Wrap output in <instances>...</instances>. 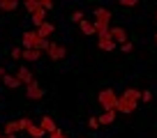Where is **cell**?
<instances>
[{"label":"cell","instance_id":"1","mask_svg":"<svg viewBox=\"0 0 157 138\" xmlns=\"http://www.w3.org/2000/svg\"><path fill=\"white\" fill-rule=\"evenodd\" d=\"M95 32L102 34V32H109V28H111V9H106V7H97L95 9Z\"/></svg>","mask_w":157,"mask_h":138},{"label":"cell","instance_id":"2","mask_svg":"<svg viewBox=\"0 0 157 138\" xmlns=\"http://www.w3.org/2000/svg\"><path fill=\"white\" fill-rule=\"evenodd\" d=\"M118 97H120V94H116V90L106 88V90H102V92L97 94V101H99V106H102L104 111H116Z\"/></svg>","mask_w":157,"mask_h":138},{"label":"cell","instance_id":"3","mask_svg":"<svg viewBox=\"0 0 157 138\" xmlns=\"http://www.w3.org/2000/svg\"><path fill=\"white\" fill-rule=\"evenodd\" d=\"M136 103H139V101H134L132 97H127V94H120V97H118L116 111H118V113H123V115H129V113H134V111H136Z\"/></svg>","mask_w":157,"mask_h":138},{"label":"cell","instance_id":"4","mask_svg":"<svg viewBox=\"0 0 157 138\" xmlns=\"http://www.w3.org/2000/svg\"><path fill=\"white\" fill-rule=\"evenodd\" d=\"M46 55H49L53 62H58V60H63L65 55H67V49H65V46H60V44H56V42H51L49 49H46Z\"/></svg>","mask_w":157,"mask_h":138},{"label":"cell","instance_id":"5","mask_svg":"<svg viewBox=\"0 0 157 138\" xmlns=\"http://www.w3.org/2000/svg\"><path fill=\"white\" fill-rule=\"evenodd\" d=\"M109 34H111V39L116 42V44H120V46L127 42V30H125L123 25H111V28H109Z\"/></svg>","mask_w":157,"mask_h":138},{"label":"cell","instance_id":"6","mask_svg":"<svg viewBox=\"0 0 157 138\" xmlns=\"http://www.w3.org/2000/svg\"><path fill=\"white\" fill-rule=\"evenodd\" d=\"M25 97L33 99V101H39V99L44 97V90H42V85H39L37 81H33L30 85H25Z\"/></svg>","mask_w":157,"mask_h":138},{"label":"cell","instance_id":"7","mask_svg":"<svg viewBox=\"0 0 157 138\" xmlns=\"http://www.w3.org/2000/svg\"><path fill=\"white\" fill-rule=\"evenodd\" d=\"M39 34L37 30H23V49H37Z\"/></svg>","mask_w":157,"mask_h":138},{"label":"cell","instance_id":"8","mask_svg":"<svg viewBox=\"0 0 157 138\" xmlns=\"http://www.w3.org/2000/svg\"><path fill=\"white\" fill-rule=\"evenodd\" d=\"M97 46L102 51H113V49H116V42L111 39V34H109V32H102V34H97Z\"/></svg>","mask_w":157,"mask_h":138},{"label":"cell","instance_id":"9","mask_svg":"<svg viewBox=\"0 0 157 138\" xmlns=\"http://www.w3.org/2000/svg\"><path fill=\"white\" fill-rule=\"evenodd\" d=\"M14 76L19 78V83H21V85H30V83L35 81V78H33V71H30L28 67H19V71H16Z\"/></svg>","mask_w":157,"mask_h":138},{"label":"cell","instance_id":"10","mask_svg":"<svg viewBox=\"0 0 157 138\" xmlns=\"http://www.w3.org/2000/svg\"><path fill=\"white\" fill-rule=\"evenodd\" d=\"M30 21H33L35 30H37V28H42V25L46 23V12L42 9V5H39V9H37V12H33V14H30Z\"/></svg>","mask_w":157,"mask_h":138},{"label":"cell","instance_id":"11","mask_svg":"<svg viewBox=\"0 0 157 138\" xmlns=\"http://www.w3.org/2000/svg\"><path fill=\"white\" fill-rule=\"evenodd\" d=\"M39 127L44 129V133H53V131H58V124H56V122H53V118H49V115H44V118H42Z\"/></svg>","mask_w":157,"mask_h":138},{"label":"cell","instance_id":"12","mask_svg":"<svg viewBox=\"0 0 157 138\" xmlns=\"http://www.w3.org/2000/svg\"><path fill=\"white\" fill-rule=\"evenodd\" d=\"M56 32V25L51 23V21H46L44 25H42V28H37V34L39 37H42V39H46V37H51V34Z\"/></svg>","mask_w":157,"mask_h":138},{"label":"cell","instance_id":"13","mask_svg":"<svg viewBox=\"0 0 157 138\" xmlns=\"http://www.w3.org/2000/svg\"><path fill=\"white\" fill-rule=\"evenodd\" d=\"M39 58H42V51H37V49H23V60H25V62H37Z\"/></svg>","mask_w":157,"mask_h":138},{"label":"cell","instance_id":"14","mask_svg":"<svg viewBox=\"0 0 157 138\" xmlns=\"http://www.w3.org/2000/svg\"><path fill=\"white\" fill-rule=\"evenodd\" d=\"M78 28H81V32H83L86 37H93V34H97V32H95L93 21H88V19H83V21H81V23H78Z\"/></svg>","mask_w":157,"mask_h":138},{"label":"cell","instance_id":"15","mask_svg":"<svg viewBox=\"0 0 157 138\" xmlns=\"http://www.w3.org/2000/svg\"><path fill=\"white\" fill-rule=\"evenodd\" d=\"M116 113H118V111H104V113H102V115L97 118V122L106 127V124H111L113 120H116Z\"/></svg>","mask_w":157,"mask_h":138},{"label":"cell","instance_id":"16","mask_svg":"<svg viewBox=\"0 0 157 138\" xmlns=\"http://www.w3.org/2000/svg\"><path fill=\"white\" fill-rule=\"evenodd\" d=\"M2 133H5V136H16V133H19V124H16V120H10V122H5V127H2Z\"/></svg>","mask_w":157,"mask_h":138},{"label":"cell","instance_id":"17","mask_svg":"<svg viewBox=\"0 0 157 138\" xmlns=\"http://www.w3.org/2000/svg\"><path fill=\"white\" fill-rule=\"evenodd\" d=\"M25 133H28L30 138H44V129L39 127V124H35V122H33V127H30Z\"/></svg>","mask_w":157,"mask_h":138},{"label":"cell","instance_id":"18","mask_svg":"<svg viewBox=\"0 0 157 138\" xmlns=\"http://www.w3.org/2000/svg\"><path fill=\"white\" fill-rule=\"evenodd\" d=\"M16 124H19V131H28V129L33 127V120H30L28 115H23V118L16 120Z\"/></svg>","mask_w":157,"mask_h":138},{"label":"cell","instance_id":"19","mask_svg":"<svg viewBox=\"0 0 157 138\" xmlns=\"http://www.w3.org/2000/svg\"><path fill=\"white\" fill-rule=\"evenodd\" d=\"M2 83L7 85V88H19V78H16V76H12V74H5V78H2Z\"/></svg>","mask_w":157,"mask_h":138},{"label":"cell","instance_id":"20","mask_svg":"<svg viewBox=\"0 0 157 138\" xmlns=\"http://www.w3.org/2000/svg\"><path fill=\"white\" fill-rule=\"evenodd\" d=\"M16 7H19V2H14V0H2L0 2V9L2 12H14Z\"/></svg>","mask_w":157,"mask_h":138},{"label":"cell","instance_id":"21","mask_svg":"<svg viewBox=\"0 0 157 138\" xmlns=\"http://www.w3.org/2000/svg\"><path fill=\"white\" fill-rule=\"evenodd\" d=\"M123 94H127V97H132L134 101H139V99H141V90H136V88H127V90H125Z\"/></svg>","mask_w":157,"mask_h":138},{"label":"cell","instance_id":"22","mask_svg":"<svg viewBox=\"0 0 157 138\" xmlns=\"http://www.w3.org/2000/svg\"><path fill=\"white\" fill-rule=\"evenodd\" d=\"M23 7L30 12V14H33V12H37V9H39V2H37V0H25V5H23Z\"/></svg>","mask_w":157,"mask_h":138},{"label":"cell","instance_id":"23","mask_svg":"<svg viewBox=\"0 0 157 138\" xmlns=\"http://www.w3.org/2000/svg\"><path fill=\"white\" fill-rule=\"evenodd\" d=\"M86 16H83V12L81 9H76V12H72V16H69V21H74V23H81Z\"/></svg>","mask_w":157,"mask_h":138},{"label":"cell","instance_id":"24","mask_svg":"<svg viewBox=\"0 0 157 138\" xmlns=\"http://www.w3.org/2000/svg\"><path fill=\"white\" fill-rule=\"evenodd\" d=\"M10 58H12V60H21V58H23V49H19V46H16V49H12Z\"/></svg>","mask_w":157,"mask_h":138},{"label":"cell","instance_id":"25","mask_svg":"<svg viewBox=\"0 0 157 138\" xmlns=\"http://www.w3.org/2000/svg\"><path fill=\"white\" fill-rule=\"evenodd\" d=\"M141 99H143V101H150V99H152V92H150V90H141Z\"/></svg>","mask_w":157,"mask_h":138},{"label":"cell","instance_id":"26","mask_svg":"<svg viewBox=\"0 0 157 138\" xmlns=\"http://www.w3.org/2000/svg\"><path fill=\"white\" fill-rule=\"evenodd\" d=\"M39 5H42V9H44V12L53 9V2H49V0H42V2H39Z\"/></svg>","mask_w":157,"mask_h":138},{"label":"cell","instance_id":"27","mask_svg":"<svg viewBox=\"0 0 157 138\" xmlns=\"http://www.w3.org/2000/svg\"><path fill=\"white\" fill-rule=\"evenodd\" d=\"M49 138H67V133H63L58 129V131H53V133H49Z\"/></svg>","mask_w":157,"mask_h":138},{"label":"cell","instance_id":"28","mask_svg":"<svg viewBox=\"0 0 157 138\" xmlns=\"http://www.w3.org/2000/svg\"><path fill=\"white\" fill-rule=\"evenodd\" d=\"M123 7H136V0H120Z\"/></svg>","mask_w":157,"mask_h":138},{"label":"cell","instance_id":"29","mask_svg":"<svg viewBox=\"0 0 157 138\" xmlns=\"http://www.w3.org/2000/svg\"><path fill=\"white\" fill-rule=\"evenodd\" d=\"M88 127H90V129H97V127H99L97 118H90V120H88Z\"/></svg>","mask_w":157,"mask_h":138},{"label":"cell","instance_id":"30","mask_svg":"<svg viewBox=\"0 0 157 138\" xmlns=\"http://www.w3.org/2000/svg\"><path fill=\"white\" fill-rule=\"evenodd\" d=\"M123 51H125V53H127V51H132V42H125V44H123Z\"/></svg>","mask_w":157,"mask_h":138},{"label":"cell","instance_id":"31","mask_svg":"<svg viewBox=\"0 0 157 138\" xmlns=\"http://www.w3.org/2000/svg\"><path fill=\"white\" fill-rule=\"evenodd\" d=\"M2 78H5V69L0 67V81H2Z\"/></svg>","mask_w":157,"mask_h":138},{"label":"cell","instance_id":"32","mask_svg":"<svg viewBox=\"0 0 157 138\" xmlns=\"http://www.w3.org/2000/svg\"><path fill=\"white\" fill-rule=\"evenodd\" d=\"M2 138H16V136H5V133H2Z\"/></svg>","mask_w":157,"mask_h":138},{"label":"cell","instance_id":"33","mask_svg":"<svg viewBox=\"0 0 157 138\" xmlns=\"http://www.w3.org/2000/svg\"><path fill=\"white\" fill-rule=\"evenodd\" d=\"M0 138H2V131H0Z\"/></svg>","mask_w":157,"mask_h":138},{"label":"cell","instance_id":"34","mask_svg":"<svg viewBox=\"0 0 157 138\" xmlns=\"http://www.w3.org/2000/svg\"><path fill=\"white\" fill-rule=\"evenodd\" d=\"M155 42H157V34H155Z\"/></svg>","mask_w":157,"mask_h":138}]
</instances>
